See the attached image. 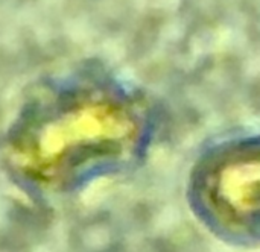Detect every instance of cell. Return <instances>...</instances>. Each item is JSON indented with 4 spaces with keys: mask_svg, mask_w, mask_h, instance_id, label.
Segmentation results:
<instances>
[{
    "mask_svg": "<svg viewBox=\"0 0 260 252\" xmlns=\"http://www.w3.org/2000/svg\"><path fill=\"white\" fill-rule=\"evenodd\" d=\"M201 201L212 219L233 233H250L257 216V169L247 161L218 166L207 170L201 183Z\"/></svg>",
    "mask_w": 260,
    "mask_h": 252,
    "instance_id": "6da1fadb",
    "label": "cell"
}]
</instances>
